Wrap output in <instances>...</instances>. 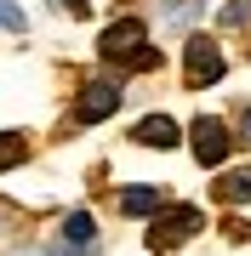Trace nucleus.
Instances as JSON below:
<instances>
[{
	"label": "nucleus",
	"mask_w": 251,
	"mask_h": 256,
	"mask_svg": "<svg viewBox=\"0 0 251 256\" xmlns=\"http://www.w3.org/2000/svg\"><path fill=\"white\" fill-rule=\"evenodd\" d=\"M97 57L103 63H126V68H154L160 57L149 52V28H143L137 18H120V23H109L97 34Z\"/></svg>",
	"instance_id": "nucleus-1"
},
{
	"label": "nucleus",
	"mask_w": 251,
	"mask_h": 256,
	"mask_svg": "<svg viewBox=\"0 0 251 256\" xmlns=\"http://www.w3.org/2000/svg\"><path fill=\"white\" fill-rule=\"evenodd\" d=\"M205 228V210L200 205H160L154 210V228H149V245L154 250H177V245H188Z\"/></svg>",
	"instance_id": "nucleus-2"
},
{
	"label": "nucleus",
	"mask_w": 251,
	"mask_h": 256,
	"mask_svg": "<svg viewBox=\"0 0 251 256\" xmlns=\"http://www.w3.org/2000/svg\"><path fill=\"white\" fill-rule=\"evenodd\" d=\"M223 74H228L223 46L205 40V34H194V40H188V52H183V80H188V86H217Z\"/></svg>",
	"instance_id": "nucleus-3"
},
{
	"label": "nucleus",
	"mask_w": 251,
	"mask_h": 256,
	"mask_svg": "<svg viewBox=\"0 0 251 256\" xmlns=\"http://www.w3.org/2000/svg\"><path fill=\"white\" fill-rule=\"evenodd\" d=\"M188 142H194V160H200V165H211V171H217V165L228 160V148H234V131L223 126V120L200 114L194 126H188Z\"/></svg>",
	"instance_id": "nucleus-4"
},
{
	"label": "nucleus",
	"mask_w": 251,
	"mask_h": 256,
	"mask_svg": "<svg viewBox=\"0 0 251 256\" xmlns=\"http://www.w3.org/2000/svg\"><path fill=\"white\" fill-rule=\"evenodd\" d=\"M120 108V80H92L80 86V102H75V126H97Z\"/></svg>",
	"instance_id": "nucleus-5"
},
{
	"label": "nucleus",
	"mask_w": 251,
	"mask_h": 256,
	"mask_svg": "<svg viewBox=\"0 0 251 256\" xmlns=\"http://www.w3.org/2000/svg\"><path fill=\"white\" fill-rule=\"evenodd\" d=\"M177 137H183V126H177L171 114H149L131 126V142L137 148H177Z\"/></svg>",
	"instance_id": "nucleus-6"
},
{
	"label": "nucleus",
	"mask_w": 251,
	"mask_h": 256,
	"mask_svg": "<svg viewBox=\"0 0 251 256\" xmlns=\"http://www.w3.org/2000/svg\"><path fill=\"white\" fill-rule=\"evenodd\" d=\"M57 245H63V250L97 256V222H92V210H69V216H63V234H57Z\"/></svg>",
	"instance_id": "nucleus-7"
},
{
	"label": "nucleus",
	"mask_w": 251,
	"mask_h": 256,
	"mask_svg": "<svg viewBox=\"0 0 251 256\" xmlns=\"http://www.w3.org/2000/svg\"><path fill=\"white\" fill-rule=\"evenodd\" d=\"M160 205H166V194L149 188V182H137V188H126V194H120V216H154Z\"/></svg>",
	"instance_id": "nucleus-8"
},
{
	"label": "nucleus",
	"mask_w": 251,
	"mask_h": 256,
	"mask_svg": "<svg viewBox=\"0 0 251 256\" xmlns=\"http://www.w3.org/2000/svg\"><path fill=\"white\" fill-rule=\"evenodd\" d=\"M217 200H223V205H251V165L217 176Z\"/></svg>",
	"instance_id": "nucleus-9"
},
{
	"label": "nucleus",
	"mask_w": 251,
	"mask_h": 256,
	"mask_svg": "<svg viewBox=\"0 0 251 256\" xmlns=\"http://www.w3.org/2000/svg\"><path fill=\"white\" fill-rule=\"evenodd\" d=\"M23 154H29V142L18 137V131H6V137H0V171H12V165H23Z\"/></svg>",
	"instance_id": "nucleus-10"
},
{
	"label": "nucleus",
	"mask_w": 251,
	"mask_h": 256,
	"mask_svg": "<svg viewBox=\"0 0 251 256\" xmlns=\"http://www.w3.org/2000/svg\"><path fill=\"white\" fill-rule=\"evenodd\" d=\"M0 28H12V34H23V28H29V18L18 12V0H0Z\"/></svg>",
	"instance_id": "nucleus-11"
},
{
	"label": "nucleus",
	"mask_w": 251,
	"mask_h": 256,
	"mask_svg": "<svg viewBox=\"0 0 251 256\" xmlns=\"http://www.w3.org/2000/svg\"><path fill=\"white\" fill-rule=\"evenodd\" d=\"M251 23V0H234V6H223V28H245Z\"/></svg>",
	"instance_id": "nucleus-12"
},
{
	"label": "nucleus",
	"mask_w": 251,
	"mask_h": 256,
	"mask_svg": "<svg viewBox=\"0 0 251 256\" xmlns=\"http://www.w3.org/2000/svg\"><path fill=\"white\" fill-rule=\"evenodd\" d=\"M240 142L251 148V102H245V108H240Z\"/></svg>",
	"instance_id": "nucleus-13"
},
{
	"label": "nucleus",
	"mask_w": 251,
	"mask_h": 256,
	"mask_svg": "<svg viewBox=\"0 0 251 256\" xmlns=\"http://www.w3.org/2000/svg\"><path fill=\"white\" fill-rule=\"evenodd\" d=\"M63 6H69V12H86V0H63Z\"/></svg>",
	"instance_id": "nucleus-14"
}]
</instances>
